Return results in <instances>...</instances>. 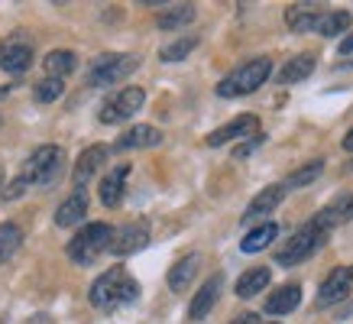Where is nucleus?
Here are the masks:
<instances>
[{"instance_id":"1","label":"nucleus","mask_w":353,"mask_h":324,"mask_svg":"<svg viewBox=\"0 0 353 324\" xmlns=\"http://www.w3.org/2000/svg\"><path fill=\"white\" fill-rule=\"evenodd\" d=\"M88 298H91V305H94L97 312H117V308L139 298V282L123 266H114V270H108L104 276H97L91 282Z\"/></svg>"},{"instance_id":"2","label":"nucleus","mask_w":353,"mask_h":324,"mask_svg":"<svg viewBox=\"0 0 353 324\" xmlns=\"http://www.w3.org/2000/svg\"><path fill=\"white\" fill-rule=\"evenodd\" d=\"M327 234H331V230H324V227L311 217L308 224H301L299 230L292 234L285 247L276 250V263L279 266H295V263H305V259L314 256V253L327 243Z\"/></svg>"},{"instance_id":"3","label":"nucleus","mask_w":353,"mask_h":324,"mask_svg":"<svg viewBox=\"0 0 353 324\" xmlns=\"http://www.w3.org/2000/svg\"><path fill=\"white\" fill-rule=\"evenodd\" d=\"M269 75H272V62H269L266 55H263V59H250V62H243L240 68H234L227 78H221V85H217V97L253 94L256 88L266 85Z\"/></svg>"},{"instance_id":"4","label":"nucleus","mask_w":353,"mask_h":324,"mask_svg":"<svg viewBox=\"0 0 353 324\" xmlns=\"http://www.w3.org/2000/svg\"><path fill=\"white\" fill-rule=\"evenodd\" d=\"M139 68V59L137 55H127V52H108V55H97L94 62L88 65V75L85 81L91 88H110L130 78L133 72Z\"/></svg>"},{"instance_id":"5","label":"nucleus","mask_w":353,"mask_h":324,"mask_svg":"<svg viewBox=\"0 0 353 324\" xmlns=\"http://www.w3.org/2000/svg\"><path fill=\"white\" fill-rule=\"evenodd\" d=\"M62 165H65V150L62 146H39V150H32V156L23 162V179L26 185H49L59 182V175H62Z\"/></svg>"},{"instance_id":"6","label":"nucleus","mask_w":353,"mask_h":324,"mask_svg":"<svg viewBox=\"0 0 353 324\" xmlns=\"http://www.w3.org/2000/svg\"><path fill=\"white\" fill-rule=\"evenodd\" d=\"M110 243H114V230H110L108 224H85L75 237H72V243H68V256H72V263L88 266V263H94L101 253H108Z\"/></svg>"},{"instance_id":"7","label":"nucleus","mask_w":353,"mask_h":324,"mask_svg":"<svg viewBox=\"0 0 353 324\" xmlns=\"http://www.w3.org/2000/svg\"><path fill=\"white\" fill-rule=\"evenodd\" d=\"M143 101H146V91L143 88H120L117 94H110L104 104H101V114H97V120L101 123H120V120L133 117L139 108H143Z\"/></svg>"},{"instance_id":"8","label":"nucleus","mask_w":353,"mask_h":324,"mask_svg":"<svg viewBox=\"0 0 353 324\" xmlns=\"http://www.w3.org/2000/svg\"><path fill=\"white\" fill-rule=\"evenodd\" d=\"M32 65V43L26 32H10L3 43H0V68L10 72V75H20Z\"/></svg>"},{"instance_id":"9","label":"nucleus","mask_w":353,"mask_h":324,"mask_svg":"<svg viewBox=\"0 0 353 324\" xmlns=\"http://www.w3.org/2000/svg\"><path fill=\"white\" fill-rule=\"evenodd\" d=\"M146 243H150V224H146V221H130V224L114 230L110 253H114V256H130V253H139Z\"/></svg>"},{"instance_id":"10","label":"nucleus","mask_w":353,"mask_h":324,"mask_svg":"<svg viewBox=\"0 0 353 324\" xmlns=\"http://www.w3.org/2000/svg\"><path fill=\"white\" fill-rule=\"evenodd\" d=\"M353 289V276L347 266H337V270L327 272V279L321 282V289H318V308H331V305L343 302Z\"/></svg>"},{"instance_id":"11","label":"nucleus","mask_w":353,"mask_h":324,"mask_svg":"<svg viewBox=\"0 0 353 324\" xmlns=\"http://www.w3.org/2000/svg\"><path fill=\"white\" fill-rule=\"evenodd\" d=\"M282 198H285V185H269V188H263V192L246 205L243 211V224H253V221H263V217H269L272 211H276L279 205H282Z\"/></svg>"},{"instance_id":"12","label":"nucleus","mask_w":353,"mask_h":324,"mask_svg":"<svg viewBox=\"0 0 353 324\" xmlns=\"http://www.w3.org/2000/svg\"><path fill=\"white\" fill-rule=\"evenodd\" d=\"M221 289H224V276L217 272V276H211V279L204 282L201 289H198V295L192 298V305H188V321H204V318L211 314V308L217 305V298H221Z\"/></svg>"},{"instance_id":"13","label":"nucleus","mask_w":353,"mask_h":324,"mask_svg":"<svg viewBox=\"0 0 353 324\" xmlns=\"http://www.w3.org/2000/svg\"><path fill=\"white\" fill-rule=\"evenodd\" d=\"M256 127H259V120L253 117V114H240L236 120L217 127L214 133H208V146H224V143H230V140H246L250 133L256 136Z\"/></svg>"},{"instance_id":"14","label":"nucleus","mask_w":353,"mask_h":324,"mask_svg":"<svg viewBox=\"0 0 353 324\" xmlns=\"http://www.w3.org/2000/svg\"><path fill=\"white\" fill-rule=\"evenodd\" d=\"M101 165H108V146H88V150L78 156L75 169H72L75 188H85V185L97 175V169H101Z\"/></svg>"},{"instance_id":"15","label":"nucleus","mask_w":353,"mask_h":324,"mask_svg":"<svg viewBox=\"0 0 353 324\" xmlns=\"http://www.w3.org/2000/svg\"><path fill=\"white\" fill-rule=\"evenodd\" d=\"M127 179H130V165H114V169L101 179V205L117 207L120 201H123V192H127Z\"/></svg>"},{"instance_id":"16","label":"nucleus","mask_w":353,"mask_h":324,"mask_svg":"<svg viewBox=\"0 0 353 324\" xmlns=\"http://www.w3.org/2000/svg\"><path fill=\"white\" fill-rule=\"evenodd\" d=\"M314 221H318L324 230H331V227H337V224H347V221H353V192L337 194L331 205L321 207V211L314 214Z\"/></svg>"},{"instance_id":"17","label":"nucleus","mask_w":353,"mask_h":324,"mask_svg":"<svg viewBox=\"0 0 353 324\" xmlns=\"http://www.w3.org/2000/svg\"><path fill=\"white\" fill-rule=\"evenodd\" d=\"M162 143V133L150 123H137V127H130L127 133H120L117 143H114V150H146V146H159Z\"/></svg>"},{"instance_id":"18","label":"nucleus","mask_w":353,"mask_h":324,"mask_svg":"<svg viewBox=\"0 0 353 324\" xmlns=\"http://www.w3.org/2000/svg\"><path fill=\"white\" fill-rule=\"evenodd\" d=\"M198 270H201V253H188V256H182L169 270V289L172 292H185L188 285H192L194 276H198Z\"/></svg>"},{"instance_id":"19","label":"nucleus","mask_w":353,"mask_h":324,"mask_svg":"<svg viewBox=\"0 0 353 324\" xmlns=\"http://www.w3.org/2000/svg\"><path fill=\"white\" fill-rule=\"evenodd\" d=\"M301 305V285L289 282V285H279L272 295L266 298V314H289Z\"/></svg>"},{"instance_id":"20","label":"nucleus","mask_w":353,"mask_h":324,"mask_svg":"<svg viewBox=\"0 0 353 324\" xmlns=\"http://www.w3.org/2000/svg\"><path fill=\"white\" fill-rule=\"evenodd\" d=\"M85 214H88V194H85V188H75V194L65 198L62 205H59V211H55V224L59 227H75Z\"/></svg>"},{"instance_id":"21","label":"nucleus","mask_w":353,"mask_h":324,"mask_svg":"<svg viewBox=\"0 0 353 324\" xmlns=\"http://www.w3.org/2000/svg\"><path fill=\"white\" fill-rule=\"evenodd\" d=\"M321 17L324 13L318 10V7H308V3H292L289 10H285V23H289V30H295V32L318 30Z\"/></svg>"},{"instance_id":"22","label":"nucleus","mask_w":353,"mask_h":324,"mask_svg":"<svg viewBox=\"0 0 353 324\" xmlns=\"http://www.w3.org/2000/svg\"><path fill=\"white\" fill-rule=\"evenodd\" d=\"M314 55L311 52H301V55H295V59H289L285 62V68L279 72V85H295V81H305V78L314 72Z\"/></svg>"},{"instance_id":"23","label":"nucleus","mask_w":353,"mask_h":324,"mask_svg":"<svg viewBox=\"0 0 353 324\" xmlns=\"http://www.w3.org/2000/svg\"><path fill=\"white\" fill-rule=\"evenodd\" d=\"M269 285V270L266 266H253V270H246L240 279H236V295L240 298H253L259 292Z\"/></svg>"},{"instance_id":"24","label":"nucleus","mask_w":353,"mask_h":324,"mask_svg":"<svg viewBox=\"0 0 353 324\" xmlns=\"http://www.w3.org/2000/svg\"><path fill=\"white\" fill-rule=\"evenodd\" d=\"M43 65H46V75L49 78H65L68 72H75L78 59H75V52H68V49H52V52L43 59Z\"/></svg>"},{"instance_id":"25","label":"nucleus","mask_w":353,"mask_h":324,"mask_svg":"<svg viewBox=\"0 0 353 324\" xmlns=\"http://www.w3.org/2000/svg\"><path fill=\"white\" fill-rule=\"evenodd\" d=\"M276 234H279V227L272 224V221H266V224L253 227V230L246 234L243 243H240V250H243V253H259V250H266L269 243L276 240Z\"/></svg>"},{"instance_id":"26","label":"nucleus","mask_w":353,"mask_h":324,"mask_svg":"<svg viewBox=\"0 0 353 324\" xmlns=\"http://www.w3.org/2000/svg\"><path fill=\"white\" fill-rule=\"evenodd\" d=\"M194 20V7L192 3H175V7H169V10L159 13V30H182V26H188V23Z\"/></svg>"},{"instance_id":"27","label":"nucleus","mask_w":353,"mask_h":324,"mask_svg":"<svg viewBox=\"0 0 353 324\" xmlns=\"http://www.w3.org/2000/svg\"><path fill=\"white\" fill-rule=\"evenodd\" d=\"M23 243V230L17 224H0V266L20 250Z\"/></svg>"},{"instance_id":"28","label":"nucleus","mask_w":353,"mask_h":324,"mask_svg":"<svg viewBox=\"0 0 353 324\" xmlns=\"http://www.w3.org/2000/svg\"><path fill=\"white\" fill-rule=\"evenodd\" d=\"M350 30V13L347 10H327L318 23V32L321 36H341V32Z\"/></svg>"},{"instance_id":"29","label":"nucleus","mask_w":353,"mask_h":324,"mask_svg":"<svg viewBox=\"0 0 353 324\" xmlns=\"http://www.w3.org/2000/svg\"><path fill=\"white\" fill-rule=\"evenodd\" d=\"M194 45H198V36H179L175 43L162 45V49H159V59H162V62H182V59L192 52Z\"/></svg>"},{"instance_id":"30","label":"nucleus","mask_w":353,"mask_h":324,"mask_svg":"<svg viewBox=\"0 0 353 324\" xmlns=\"http://www.w3.org/2000/svg\"><path fill=\"white\" fill-rule=\"evenodd\" d=\"M324 172V159H314V162H305L299 172H292L289 179H285V188H305V185H311L318 175Z\"/></svg>"},{"instance_id":"31","label":"nucleus","mask_w":353,"mask_h":324,"mask_svg":"<svg viewBox=\"0 0 353 324\" xmlns=\"http://www.w3.org/2000/svg\"><path fill=\"white\" fill-rule=\"evenodd\" d=\"M62 91H65V85H62V78H43L39 85H36V101L39 104H52V101H59L62 97Z\"/></svg>"},{"instance_id":"32","label":"nucleus","mask_w":353,"mask_h":324,"mask_svg":"<svg viewBox=\"0 0 353 324\" xmlns=\"http://www.w3.org/2000/svg\"><path fill=\"white\" fill-rule=\"evenodd\" d=\"M263 140H266L263 133H256V136H250V143H243V146H236V150H234V156H236V159H240V156H250V152L256 150V146H259V143H263Z\"/></svg>"},{"instance_id":"33","label":"nucleus","mask_w":353,"mask_h":324,"mask_svg":"<svg viewBox=\"0 0 353 324\" xmlns=\"http://www.w3.org/2000/svg\"><path fill=\"white\" fill-rule=\"evenodd\" d=\"M230 324H263L259 321V314H253V312H246V314H240V318H234Z\"/></svg>"},{"instance_id":"34","label":"nucleus","mask_w":353,"mask_h":324,"mask_svg":"<svg viewBox=\"0 0 353 324\" xmlns=\"http://www.w3.org/2000/svg\"><path fill=\"white\" fill-rule=\"evenodd\" d=\"M350 52H353V36H347L341 43V55H350Z\"/></svg>"},{"instance_id":"35","label":"nucleus","mask_w":353,"mask_h":324,"mask_svg":"<svg viewBox=\"0 0 353 324\" xmlns=\"http://www.w3.org/2000/svg\"><path fill=\"white\" fill-rule=\"evenodd\" d=\"M343 150H347V152H353V127L347 130V136H343Z\"/></svg>"},{"instance_id":"36","label":"nucleus","mask_w":353,"mask_h":324,"mask_svg":"<svg viewBox=\"0 0 353 324\" xmlns=\"http://www.w3.org/2000/svg\"><path fill=\"white\" fill-rule=\"evenodd\" d=\"M350 276H353V266H350Z\"/></svg>"},{"instance_id":"37","label":"nucleus","mask_w":353,"mask_h":324,"mask_svg":"<svg viewBox=\"0 0 353 324\" xmlns=\"http://www.w3.org/2000/svg\"><path fill=\"white\" fill-rule=\"evenodd\" d=\"M272 324H279V321H272Z\"/></svg>"}]
</instances>
